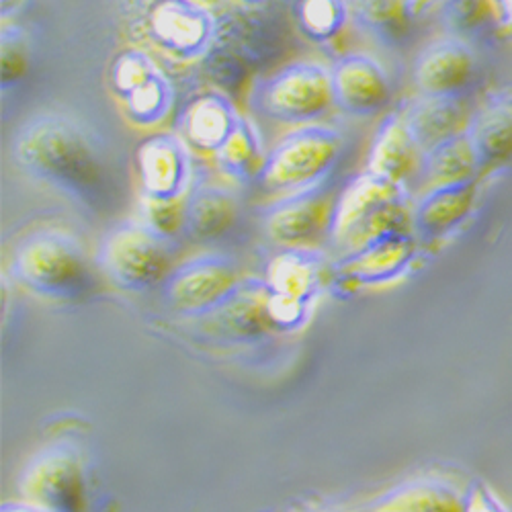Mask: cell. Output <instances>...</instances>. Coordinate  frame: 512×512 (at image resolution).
Wrapping results in <instances>:
<instances>
[{"label":"cell","instance_id":"6da1fadb","mask_svg":"<svg viewBox=\"0 0 512 512\" xmlns=\"http://www.w3.org/2000/svg\"><path fill=\"white\" fill-rule=\"evenodd\" d=\"M17 166L41 183L70 197L91 201L105 183V160L93 136L62 113H39L13 136Z\"/></svg>","mask_w":512,"mask_h":512},{"label":"cell","instance_id":"7a4b0ae2","mask_svg":"<svg viewBox=\"0 0 512 512\" xmlns=\"http://www.w3.org/2000/svg\"><path fill=\"white\" fill-rule=\"evenodd\" d=\"M345 138L334 127L310 123L293 127L265 156L259 183L267 191L297 193L318 187L338 164Z\"/></svg>","mask_w":512,"mask_h":512},{"label":"cell","instance_id":"3957f363","mask_svg":"<svg viewBox=\"0 0 512 512\" xmlns=\"http://www.w3.org/2000/svg\"><path fill=\"white\" fill-rule=\"evenodd\" d=\"M334 105L330 68L300 60L267 74L250 91V109L285 125L316 123Z\"/></svg>","mask_w":512,"mask_h":512},{"label":"cell","instance_id":"277c9868","mask_svg":"<svg viewBox=\"0 0 512 512\" xmlns=\"http://www.w3.org/2000/svg\"><path fill=\"white\" fill-rule=\"evenodd\" d=\"M402 195L400 183L381 179L365 170L347 185L332 207V232L338 238H359L363 246L388 230H404Z\"/></svg>","mask_w":512,"mask_h":512},{"label":"cell","instance_id":"5b68a950","mask_svg":"<svg viewBox=\"0 0 512 512\" xmlns=\"http://www.w3.org/2000/svg\"><path fill=\"white\" fill-rule=\"evenodd\" d=\"M15 273L46 295H72L89 281L82 248L60 232H39L27 238L15 254Z\"/></svg>","mask_w":512,"mask_h":512},{"label":"cell","instance_id":"8992f818","mask_svg":"<svg viewBox=\"0 0 512 512\" xmlns=\"http://www.w3.org/2000/svg\"><path fill=\"white\" fill-rule=\"evenodd\" d=\"M111 89L127 117L140 125H156L173 107V84L142 50H125L115 58Z\"/></svg>","mask_w":512,"mask_h":512},{"label":"cell","instance_id":"52a82bcc","mask_svg":"<svg viewBox=\"0 0 512 512\" xmlns=\"http://www.w3.org/2000/svg\"><path fill=\"white\" fill-rule=\"evenodd\" d=\"M101 265L117 285L142 289L158 283L166 275L170 256L158 232L130 224L117 228L105 240Z\"/></svg>","mask_w":512,"mask_h":512},{"label":"cell","instance_id":"ba28073f","mask_svg":"<svg viewBox=\"0 0 512 512\" xmlns=\"http://www.w3.org/2000/svg\"><path fill=\"white\" fill-rule=\"evenodd\" d=\"M334 107L353 117H373L392 99L388 72L367 54H345L330 68Z\"/></svg>","mask_w":512,"mask_h":512},{"label":"cell","instance_id":"9c48e42d","mask_svg":"<svg viewBox=\"0 0 512 512\" xmlns=\"http://www.w3.org/2000/svg\"><path fill=\"white\" fill-rule=\"evenodd\" d=\"M138 177L146 199H183L191 183V154L177 134L146 138L138 152Z\"/></svg>","mask_w":512,"mask_h":512},{"label":"cell","instance_id":"30bf717a","mask_svg":"<svg viewBox=\"0 0 512 512\" xmlns=\"http://www.w3.org/2000/svg\"><path fill=\"white\" fill-rule=\"evenodd\" d=\"M154 44L177 58L201 56L213 39V21L195 0H158L148 17Z\"/></svg>","mask_w":512,"mask_h":512},{"label":"cell","instance_id":"8fae6325","mask_svg":"<svg viewBox=\"0 0 512 512\" xmlns=\"http://www.w3.org/2000/svg\"><path fill=\"white\" fill-rule=\"evenodd\" d=\"M476 74V56L459 37H441L424 46L414 62L420 95L459 97Z\"/></svg>","mask_w":512,"mask_h":512},{"label":"cell","instance_id":"7c38bea8","mask_svg":"<svg viewBox=\"0 0 512 512\" xmlns=\"http://www.w3.org/2000/svg\"><path fill=\"white\" fill-rule=\"evenodd\" d=\"M480 181L482 175L453 183H441L429 193H424L416 203L412 216L416 234L429 242L439 240L461 226L476 205Z\"/></svg>","mask_w":512,"mask_h":512},{"label":"cell","instance_id":"4fadbf2b","mask_svg":"<svg viewBox=\"0 0 512 512\" xmlns=\"http://www.w3.org/2000/svg\"><path fill=\"white\" fill-rule=\"evenodd\" d=\"M404 123L420 152H429L447 138L463 132L469 117L459 97L420 95L402 109Z\"/></svg>","mask_w":512,"mask_h":512},{"label":"cell","instance_id":"5bb4252c","mask_svg":"<svg viewBox=\"0 0 512 512\" xmlns=\"http://www.w3.org/2000/svg\"><path fill=\"white\" fill-rule=\"evenodd\" d=\"M467 136L472 140L482 175L512 160V99L492 97L469 117Z\"/></svg>","mask_w":512,"mask_h":512},{"label":"cell","instance_id":"9a60e30c","mask_svg":"<svg viewBox=\"0 0 512 512\" xmlns=\"http://www.w3.org/2000/svg\"><path fill=\"white\" fill-rule=\"evenodd\" d=\"M332 216L330 203L318 187L285 195L269 213L267 232L285 244L306 242L316 236Z\"/></svg>","mask_w":512,"mask_h":512},{"label":"cell","instance_id":"2e32d148","mask_svg":"<svg viewBox=\"0 0 512 512\" xmlns=\"http://www.w3.org/2000/svg\"><path fill=\"white\" fill-rule=\"evenodd\" d=\"M240 117L242 115L224 95H201L183 111L179 119L181 138L197 150L216 154L234 132Z\"/></svg>","mask_w":512,"mask_h":512},{"label":"cell","instance_id":"e0dca14e","mask_svg":"<svg viewBox=\"0 0 512 512\" xmlns=\"http://www.w3.org/2000/svg\"><path fill=\"white\" fill-rule=\"evenodd\" d=\"M414 240L406 230H388L365 242L345 265L351 279L361 283H381L400 275L412 261Z\"/></svg>","mask_w":512,"mask_h":512},{"label":"cell","instance_id":"ac0fdd59","mask_svg":"<svg viewBox=\"0 0 512 512\" xmlns=\"http://www.w3.org/2000/svg\"><path fill=\"white\" fill-rule=\"evenodd\" d=\"M418 152L420 148L408 132L402 111H396L379 125L369 150L367 170L381 179L402 185L418 162Z\"/></svg>","mask_w":512,"mask_h":512},{"label":"cell","instance_id":"d6986e66","mask_svg":"<svg viewBox=\"0 0 512 512\" xmlns=\"http://www.w3.org/2000/svg\"><path fill=\"white\" fill-rule=\"evenodd\" d=\"M236 283V273L232 265L224 259H197L183 265L170 283V295L183 306H205L224 295Z\"/></svg>","mask_w":512,"mask_h":512},{"label":"cell","instance_id":"ffe728a7","mask_svg":"<svg viewBox=\"0 0 512 512\" xmlns=\"http://www.w3.org/2000/svg\"><path fill=\"white\" fill-rule=\"evenodd\" d=\"M236 199L220 185H201L187 197L185 226L197 240H211L224 234L236 218Z\"/></svg>","mask_w":512,"mask_h":512},{"label":"cell","instance_id":"44dd1931","mask_svg":"<svg viewBox=\"0 0 512 512\" xmlns=\"http://www.w3.org/2000/svg\"><path fill=\"white\" fill-rule=\"evenodd\" d=\"M213 156L226 177L242 183L259 179L265 156L261 154V136L256 125L242 115L226 144Z\"/></svg>","mask_w":512,"mask_h":512},{"label":"cell","instance_id":"7402d4cb","mask_svg":"<svg viewBox=\"0 0 512 512\" xmlns=\"http://www.w3.org/2000/svg\"><path fill=\"white\" fill-rule=\"evenodd\" d=\"M422 164L426 175L437 181V185L482 175L472 140L467 136V127L463 132L437 144L429 152H424Z\"/></svg>","mask_w":512,"mask_h":512},{"label":"cell","instance_id":"603a6c76","mask_svg":"<svg viewBox=\"0 0 512 512\" xmlns=\"http://www.w3.org/2000/svg\"><path fill=\"white\" fill-rule=\"evenodd\" d=\"M351 17L386 44H400L410 33V0H347Z\"/></svg>","mask_w":512,"mask_h":512},{"label":"cell","instance_id":"cb8c5ba5","mask_svg":"<svg viewBox=\"0 0 512 512\" xmlns=\"http://www.w3.org/2000/svg\"><path fill=\"white\" fill-rule=\"evenodd\" d=\"M349 15L347 0H297L295 5L297 27L318 44H326L343 31Z\"/></svg>","mask_w":512,"mask_h":512},{"label":"cell","instance_id":"d4e9b609","mask_svg":"<svg viewBox=\"0 0 512 512\" xmlns=\"http://www.w3.org/2000/svg\"><path fill=\"white\" fill-rule=\"evenodd\" d=\"M0 58H3V62H0L3 64V89H9L13 84L21 82L29 70V46L19 29L3 31Z\"/></svg>","mask_w":512,"mask_h":512},{"label":"cell","instance_id":"484cf974","mask_svg":"<svg viewBox=\"0 0 512 512\" xmlns=\"http://www.w3.org/2000/svg\"><path fill=\"white\" fill-rule=\"evenodd\" d=\"M488 17V0H443V21L459 33H469Z\"/></svg>","mask_w":512,"mask_h":512},{"label":"cell","instance_id":"4316f807","mask_svg":"<svg viewBox=\"0 0 512 512\" xmlns=\"http://www.w3.org/2000/svg\"><path fill=\"white\" fill-rule=\"evenodd\" d=\"M146 205L150 228L160 236L173 234L181 224H185L187 199H146Z\"/></svg>","mask_w":512,"mask_h":512},{"label":"cell","instance_id":"83f0119b","mask_svg":"<svg viewBox=\"0 0 512 512\" xmlns=\"http://www.w3.org/2000/svg\"><path fill=\"white\" fill-rule=\"evenodd\" d=\"M463 512H508L498 496L482 484L469 488L463 500Z\"/></svg>","mask_w":512,"mask_h":512},{"label":"cell","instance_id":"f1b7e54d","mask_svg":"<svg viewBox=\"0 0 512 512\" xmlns=\"http://www.w3.org/2000/svg\"><path fill=\"white\" fill-rule=\"evenodd\" d=\"M9 3H11V0H3V5H5V7H7Z\"/></svg>","mask_w":512,"mask_h":512}]
</instances>
